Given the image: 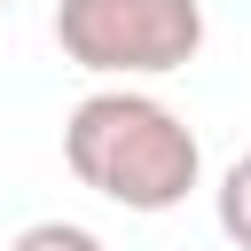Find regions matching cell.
Returning <instances> with one entry per match:
<instances>
[{"instance_id": "1", "label": "cell", "mask_w": 251, "mask_h": 251, "mask_svg": "<svg viewBox=\"0 0 251 251\" xmlns=\"http://www.w3.org/2000/svg\"><path fill=\"white\" fill-rule=\"evenodd\" d=\"M63 165L78 188L126 212H173L204 180V141L180 110H165L141 86H94L63 118Z\"/></svg>"}, {"instance_id": "2", "label": "cell", "mask_w": 251, "mask_h": 251, "mask_svg": "<svg viewBox=\"0 0 251 251\" xmlns=\"http://www.w3.org/2000/svg\"><path fill=\"white\" fill-rule=\"evenodd\" d=\"M63 63L94 78H165L204 47V0H55Z\"/></svg>"}, {"instance_id": "3", "label": "cell", "mask_w": 251, "mask_h": 251, "mask_svg": "<svg viewBox=\"0 0 251 251\" xmlns=\"http://www.w3.org/2000/svg\"><path fill=\"white\" fill-rule=\"evenodd\" d=\"M220 235L235 251H251V157H235L227 180H220Z\"/></svg>"}, {"instance_id": "4", "label": "cell", "mask_w": 251, "mask_h": 251, "mask_svg": "<svg viewBox=\"0 0 251 251\" xmlns=\"http://www.w3.org/2000/svg\"><path fill=\"white\" fill-rule=\"evenodd\" d=\"M8 251H102V235L78 220H31V227H16Z\"/></svg>"}, {"instance_id": "5", "label": "cell", "mask_w": 251, "mask_h": 251, "mask_svg": "<svg viewBox=\"0 0 251 251\" xmlns=\"http://www.w3.org/2000/svg\"><path fill=\"white\" fill-rule=\"evenodd\" d=\"M0 8H16V0H0Z\"/></svg>"}]
</instances>
